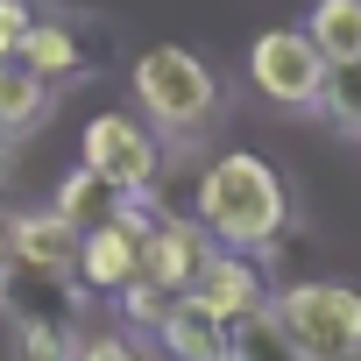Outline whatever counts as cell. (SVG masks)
Segmentation results:
<instances>
[{
	"mask_svg": "<svg viewBox=\"0 0 361 361\" xmlns=\"http://www.w3.org/2000/svg\"><path fill=\"white\" fill-rule=\"evenodd\" d=\"M192 220L213 234V248H255V255H269L283 241V227H290V192H283L276 163H262L248 149H227L199 177V213Z\"/></svg>",
	"mask_w": 361,
	"mask_h": 361,
	"instance_id": "cell-1",
	"label": "cell"
},
{
	"mask_svg": "<svg viewBox=\"0 0 361 361\" xmlns=\"http://www.w3.org/2000/svg\"><path fill=\"white\" fill-rule=\"evenodd\" d=\"M135 99H142V114H149L163 135L192 142V135H206V128L220 121L227 85H220V71H213L199 50H185V43H156V50L135 57Z\"/></svg>",
	"mask_w": 361,
	"mask_h": 361,
	"instance_id": "cell-2",
	"label": "cell"
},
{
	"mask_svg": "<svg viewBox=\"0 0 361 361\" xmlns=\"http://www.w3.org/2000/svg\"><path fill=\"white\" fill-rule=\"evenodd\" d=\"M298 361H354L361 354V290L354 283H283L269 298Z\"/></svg>",
	"mask_w": 361,
	"mask_h": 361,
	"instance_id": "cell-3",
	"label": "cell"
},
{
	"mask_svg": "<svg viewBox=\"0 0 361 361\" xmlns=\"http://www.w3.org/2000/svg\"><path fill=\"white\" fill-rule=\"evenodd\" d=\"M248 78L269 106H290V114H312L319 106V85H326V57L312 50L305 29H262L248 43Z\"/></svg>",
	"mask_w": 361,
	"mask_h": 361,
	"instance_id": "cell-4",
	"label": "cell"
},
{
	"mask_svg": "<svg viewBox=\"0 0 361 361\" xmlns=\"http://www.w3.org/2000/svg\"><path fill=\"white\" fill-rule=\"evenodd\" d=\"M85 170H99L128 199H149L163 177V142H156V128H142L128 114H92L85 121Z\"/></svg>",
	"mask_w": 361,
	"mask_h": 361,
	"instance_id": "cell-5",
	"label": "cell"
},
{
	"mask_svg": "<svg viewBox=\"0 0 361 361\" xmlns=\"http://www.w3.org/2000/svg\"><path fill=\"white\" fill-rule=\"evenodd\" d=\"M149 227H156V213L142 206V199H128L121 206V220H106V227H92V234H78V290H99V298H121L135 276H142V248H149Z\"/></svg>",
	"mask_w": 361,
	"mask_h": 361,
	"instance_id": "cell-6",
	"label": "cell"
},
{
	"mask_svg": "<svg viewBox=\"0 0 361 361\" xmlns=\"http://www.w3.org/2000/svg\"><path fill=\"white\" fill-rule=\"evenodd\" d=\"M15 57H22L50 92H64V85H78V78L99 71V57H106V29H99V22H78V15H36V29L22 36Z\"/></svg>",
	"mask_w": 361,
	"mask_h": 361,
	"instance_id": "cell-7",
	"label": "cell"
},
{
	"mask_svg": "<svg viewBox=\"0 0 361 361\" xmlns=\"http://www.w3.org/2000/svg\"><path fill=\"white\" fill-rule=\"evenodd\" d=\"M185 298H199L220 326H241V319L269 312L276 283H269V262H262L255 248H213V262L199 269V283H192Z\"/></svg>",
	"mask_w": 361,
	"mask_h": 361,
	"instance_id": "cell-8",
	"label": "cell"
},
{
	"mask_svg": "<svg viewBox=\"0 0 361 361\" xmlns=\"http://www.w3.org/2000/svg\"><path fill=\"white\" fill-rule=\"evenodd\" d=\"M213 262V234L199 227V220H177V213H163L156 227H149V248H142V276L149 283H163L170 298H185L192 283H199V269Z\"/></svg>",
	"mask_w": 361,
	"mask_h": 361,
	"instance_id": "cell-9",
	"label": "cell"
},
{
	"mask_svg": "<svg viewBox=\"0 0 361 361\" xmlns=\"http://www.w3.org/2000/svg\"><path fill=\"white\" fill-rule=\"evenodd\" d=\"M78 276L64 269H29V262H8L0 269V305H8L15 326H78Z\"/></svg>",
	"mask_w": 361,
	"mask_h": 361,
	"instance_id": "cell-10",
	"label": "cell"
},
{
	"mask_svg": "<svg viewBox=\"0 0 361 361\" xmlns=\"http://www.w3.org/2000/svg\"><path fill=\"white\" fill-rule=\"evenodd\" d=\"M8 262H29V269H78V227L50 206V213H22L15 220V255Z\"/></svg>",
	"mask_w": 361,
	"mask_h": 361,
	"instance_id": "cell-11",
	"label": "cell"
},
{
	"mask_svg": "<svg viewBox=\"0 0 361 361\" xmlns=\"http://www.w3.org/2000/svg\"><path fill=\"white\" fill-rule=\"evenodd\" d=\"M156 340L170 347V361H220V354H227V326H220L199 298H177V305L156 319Z\"/></svg>",
	"mask_w": 361,
	"mask_h": 361,
	"instance_id": "cell-12",
	"label": "cell"
},
{
	"mask_svg": "<svg viewBox=\"0 0 361 361\" xmlns=\"http://www.w3.org/2000/svg\"><path fill=\"white\" fill-rule=\"evenodd\" d=\"M50 106H57V92H50L22 57H0V128H8V135H29V128L50 121Z\"/></svg>",
	"mask_w": 361,
	"mask_h": 361,
	"instance_id": "cell-13",
	"label": "cell"
},
{
	"mask_svg": "<svg viewBox=\"0 0 361 361\" xmlns=\"http://www.w3.org/2000/svg\"><path fill=\"white\" fill-rule=\"evenodd\" d=\"M121 206H128V192H114L99 170H71L64 185H57V213L78 227V234H92V227H106V220H121Z\"/></svg>",
	"mask_w": 361,
	"mask_h": 361,
	"instance_id": "cell-14",
	"label": "cell"
},
{
	"mask_svg": "<svg viewBox=\"0 0 361 361\" xmlns=\"http://www.w3.org/2000/svg\"><path fill=\"white\" fill-rule=\"evenodd\" d=\"M305 36L326 64H354L361 57V0H312Z\"/></svg>",
	"mask_w": 361,
	"mask_h": 361,
	"instance_id": "cell-15",
	"label": "cell"
},
{
	"mask_svg": "<svg viewBox=\"0 0 361 361\" xmlns=\"http://www.w3.org/2000/svg\"><path fill=\"white\" fill-rule=\"evenodd\" d=\"M220 361H298V347L283 340L276 312H255V319L227 326V354H220Z\"/></svg>",
	"mask_w": 361,
	"mask_h": 361,
	"instance_id": "cell-16",
	"label": "cell"
},
{
	"mask_svg": "<svg viewBox=\"0 0 361 361\" xmlns=\"http://www.w3.org/2000/svg\"><path fill=\"white\" fill-rule=\"evenodd\" d=\"M340 135H361V57L354 64H326V85H319V106Z\"/></svg>",
	"mask_w": 361,
	"mask_h": 361,
	"instance_id": "cell-17",
	"label": "cell"
},
{
	"mask_svg": "<svg viewBox=\"0 0 361 361\" xmlns=\"http://www.w3.org/2000/svg\"><path fill=\"white\" fill-rule=\"evenodd\" d=\"M22 361H78V326H15Z\"/></svg>",
	"mask_w": 361,
	"mask_h": 361,
	"instance_id": "cell-18",
	"label": "cell"
},
{
	"mask_svg": "<svg viewBox=\"0 0 361 361\" xmlns=\"http://www.w3.org/2000/svg\"><path fill=\"white\" fill-rule=\"evenodd\" d=\"M170 305H177V298H170V290H163V283H149V276H135V283H128V290H121V312H128V319H135V326H156V319H163V312H170Z\"/></svg>",
	"mask_w": 361,
	"mask_h": 361,
	"instance_id": "cell-19",
	"label": "cell"
},
{
	"mask_svg": "<svg viewBox=\"0 0 361 361\" xmlns=\"http://www.w3.org/2000/svg\"><path fill=\"white\" fill-rule=\"evenodd\" d=\"M29 29H36V0H0V57H15Z\"/></svg>",
	"mask_w": 361,
	"mask_h": 361,
	"instance_id": "cell-20",
	"label": "cell"
},
{
	"mask_svg": "<svg viewBox=\"0 0 361 361\" xmlns=\"http://www.w3.org/2000/svg\"><path fill=\"white\" fill-rule=\"evenodd\" d=\"M78 361H142V347H135V340H121V333H106V340H85V347H78Z\"/></svg>",
	"mask_w": 361,
	"mask_h": 361,
	"instance_id": "cell-21",
	"label": "cell"
},
{
	"mask_svg": "<svg viewBox=\"0 0 361 361\" xmlns=\"http://www.w3.org/2000/svg\"><path fill=\"white\" fill-rule=\"evenodd\" d=\"M8 255H15V213H0V269H8Z\"/></svg>",
	"mask_w": 361,
	"mask_h": 361,
	"instance_id": "cell-22",
	"label": "cell"
},
{
	"mask_svg": "<svg viewBox=\"0 0 361 361\" xmlns=\"http://www.w3.org/2000/svg\"><path fill=\"white\" fill-rule=\"evenodd\" d=\"M8 163H15V135L0 128V177H8Z\"/></svg>",
	"mask_w": 361,
	"mask_h": 361,
	"instance_id": "cell-23",
	"label": "cell"
},
{
	"mask_svg": "<svg viewBox=\"0 0 361 361\" xmlns=\"http://www.w3.org/2000/svg\"><path fill=\"white\" fill-rule=\"evenodd\" d=\"M354 361H361V354H354Z\"/></svg>",
	"mask_w": 361,
	"mask_h": 361,
	"instance_id": "cell-24",
	"label": "cell"
}]
</instances>
